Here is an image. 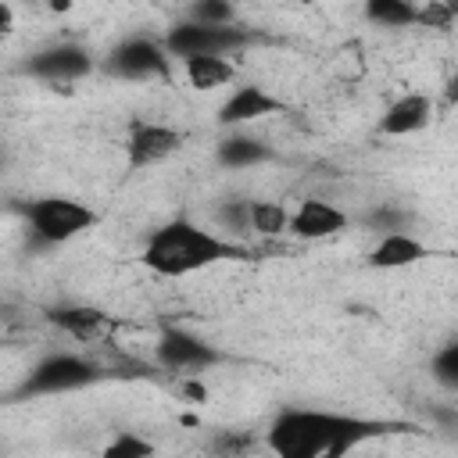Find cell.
<instances>
[{"label": "cell", "mask_w": 458, "mask_h": 458, "mask_svg": "<svg viewBox=\"0 0 458 458\" xmlns=\"http://www.w3.org/2000/svg\"><path fill=\"white\" fill-rule=\"evenodd\" d=\"M379 426L358 415L326 411V408H283L265 433V444L276 458H344Z\"/></svg>", "instance_id": "6da1fadb"}, {"label": "cell", "mask_w": 458, "mask_h": 458, "mask_svg": "<svg viewBox=\"0 0 458 458\" xmlns=\"http://www.w3.org/2000/svg\"><path fill=\"white\" fill-rule=\"evenodd\" d=\"M107 68L118 79L150 82V79H165L172 72V54H168L165 39L136 32V36H125L122 43H114V50L107 57Z\"/></svg>", "instance_id": "277c9868"}, {"label": "cell", "mask_w": 458, "mask_h": 458, "mask_svg": "<svg viewBox=\"0 0 458 458\" xmlns=\"http://www.w3.org/2000/svg\"><path fill=\"white\" fill-rule=\"evenodd\" d=\"M369 21L383 25V29H404V25H419V7L404 4V0H372L365 7Z\"/></svg>", "instance_id": "ac0fdd59"}, {"label": "cell", "mask_w": 458, "mask_h": 458, "mask_svg": "<svg viewBox=\"0 0 458 458\" xmlns=\"http://www.w3.org/2000/svg\"><path fill=\"white\" fill-rule=\"evenodd\" d=\"M433 114H437V100L429 93L411 89V93L394 97L383 107V114L376 122V132L386 136V140H408V136H419L433 122Z\"/></svg>", "instance_id": "30bf717a"}, {"label": "cell", "mask_w": 458, "mask_h": 458, "mask_svg": "<svg viewBox=\"0 0 458 458\" xmlns=\"http://www.w3.org/2000/svg\"><path fill=\"white\" fill-rule=\"evenodd\" d=\"M250 233L258 236L290 233V208L279 200H250Z\"/></svg>", "instance_id": "e0dca14e"}, {"label": "cell", "mask_w": 458, "mask_h": 458, "mask_svg": "<svg viewBox=\"0 0 458 458\" xmlns=\"http://www.w3.org/2000/svg\"><path fill=\"white\" fill-rule=\"evenodd\" d=\"M190 21H197V25H215V29H233V18H236V11L229 7V4H215V0H200V4H193L190 7V14H186Z\"/></svg>", "instance_id": "ffe728a7"}, {"label": "cell", "mask_w": 458, "mask_h": 458, "mask_svg": "<svg viewBox=\"0 0 458 458\" xmlns=\"http://www.w3.org/2000/svg\"><path fill=\"white\" fill-rule=\"evenodd\" d=\"M154 354L172 372H200V369H208V365L218 361V351L204 336H197L190 329H179V326H172V329H165L157 336Z\"/></svg>", "instance_id": "8fae6325"}, {"label": "cell", "mask_w": 458, "mask_h": 458, "mask_svg": "<svg viewBox=\"0 0 458 458\" xmlns=\"http://www.w3.org/2000/svg\"><path fill=\"white\" fill-rule=\"evenodd\" d=\"M347 225H351V215H347L340 204L326 200V197H301V200L290 208V236L308 240V243L333 240V236H340Z\"/></svg>", "instance_id": "ba28073f"}, {"label": "cell", "mask_w": 458, "mask_h": 458, "mask_svg": "<svg viewBox=\"0 0 458 458\" xmlns=\"http://www.w3.org/2000/svg\"><path fill=\"white\" fill-rule=\"evenodd\" d=\"M11 29H14V7L0 0V32H11Z\"/></svg>", "instance_id": "603a6c76"}, {"label": "cell", "mask_w": 458, "mask_h": 458, "mask_svg": "<svg viewBox=\"0 0 458 458\" xmlns=\"http://www.w3.org/2000/svg\"><path fill=\"white\" fill-rule=\"evenodd\" d=\"M97 369L82 358V354H72V351H57V354H47L43 361H36L25 376V390L29 394H68V390H79L86 383H93Z\"/></svg>", "instance_id": "8992f818"}, {"label": "cell", "mask_w": 458, "mask_h": 458, "mask_svg": "<svg viewBox=\"0 0 458 458\" xmlns=\"http://www.w3.org/2000/svg\"><path fill=\"white\" fill-rule=\"evenodd\" d=\"M240 258V243L193 218H168L143 240L140 261L161 279H190L222 261Z\"/></svg>", "instance_id": "7a4b0ae2"}, {"label": "cell", "mask_w": 458, "mask_h": 458, "mask_svg": "<svg viewBox=\"0 0 458 458\" xmlns=\"http://www.w3.org/2000/svg\"><path fill=\"white\" fill-rule=\"evenodd\" d=\"M89 68H93V57L79 43H54L29 57V72L43 82H75L89 75Z\"/></svg>", "instance_id": "7c38bea8"}, {"label": "cell", "mask_w": 458, "mask_h": 458, "mask_svg": "<svg viewBox=\"0 0 458 458\" xmlns=\"http://www.w3.org/2000/svg\"><path fill=\"white\" fill-rule=\"evenodd\" d=\"M215 157H218L222 168L240 172V168H254V165L268 161V157H272V147H268L261 136H250L247 129H236V132H229V136L218 143Z\"/></svg>", "instance_id": "2e32d148"}, {"label": "cell", "mask_w": 458, "mask_h": 458, "mask_svg": "<svg viewBox=\"0 0 458 458\" xmlns=\"http://www.w3.org/2000/svg\"><path fill=\"white\" fill-rule=\"evenodd\" d=\"M433 376L444 386H458V344H444L433 354Z\"/></svg>", "instance_id": "44dd1931"}, {"label": "cell", "mask_w": 458, "mask_h": 458, "mask_svg": "<svg viewBox=\"0 0 458 458\" xmlns=\"http://www.w3.org/2000/svg\"><path fill=\"white\" fill-rule=\"evenodd\" d=\"M182 147V132L168 122H136L125 136V165L129 172H147L165 165Z\"/></svg>", "instance_id": "52a82bcc"}, {"label": "cell", "mask_w": 458, "mask_h": 458, "mask_svg": "<svg viewBox=\"0 0 458 458\" xmlns=\"http://www.w3.org/2000/svg\"><path fill=\"white\" fill-rule=\"evenodd\" d=\"M283 107L286 104L279 97H272L265 86L243 82V86H233L225 93V100L218 104V125H225L229 132H236V129H247V125H254V122H261L268 114H279Z\"/></svg>", "instance_id": "9c48e42d"}, {"label": "cell", "mask_w": 458, "mask_h": 458, "mask_svg": "<svg viewBox=\"0 0 458 458\" xmlns=\"http://www.w3.org/2000/svg\"><path fill=\"white\" fill-rule=\"evenodd\" d=\"M182 75L193 89L200 93H215V89H229L236 82V64L225 54H208V57H190L182 61Z\"/></svg>", "instance_id": "9a60e30c"}, {"label": "cell", "mask_w": 458, "mask_h": 458, "mask_svg": "<svg viewBox=\"0 0 458 458\" xmlns=\"http://www.w3.org/2000/svg\"><path fill=\"white\" fill-rule=\"evenodd\" d=\"M100 222V215L86 204V200H75V197H36L25 204V229L32 240L47 243V247H57V243H68L82 233H89L93 225Z\"/></svg>", "instance_id": "3957f363"}, {"label": "cell", "mask_w": 458, "mask_h": 458, "mask_svg": "<svg viewBox=\"0 0 458 458\" xmlns=\"http://www.w3.org/2000/svg\"><path fill=\"white\" fill-rule=\"evenodd\" d=\"M150 454H154V444H150L143 433L122 429V433H114V437L107 440V447H104L100 458H150Z\"/></svg>", "instance_id": "d6986e66"}, {"label": "cell", "mask_w": 458, "mask_h": 458, "mask_svg": "<svg viewBox=\"0 0 458 458\" xmlns=\"http://www.w3.org/2000/svg\"><path fill=\"white\" fill-rule=\"evenodd\" d=\"M429 258V247L408 229H383L369 250V265L379 272H401Z\"/></svg>", "instance_id": "4fadbf2b"}, {"label": "cell", "mask_w": 458, "mask_h": 458, "mask_svg": "<svg viewBox=\"0 0 458 458\" xmlns=\"http://www.w3.org/2000/svg\"><path fill=\"white\" fill-rule=\"evenodd\" d=\"M54 326L64 333V336H72V340H79V344H93V340H100L107 329H111V318H107V311H100V308H93V304H64V308H54Z\"/></svg>", "instance_id": "5bb4252c"}, {"label": "cell", "mask_w": 458, "mask_h": 458, "mask_svg": "<svg viewBox=\"0 0 458 458\" xmlns=\"http://www.w3.org/2000/svg\"><path fill=\"white\" fill-rule=\"evenodd\" d=\"M165 47L172 57L190 61V57H208V54H225L233 57L243 47V32L240 29H215V25H197V21H179L172 25V32L165 36Z\"/></svg>", "instance_id": "5b68a950"}, {"label": "cell", "mask_w": 458, "mask_h": 458, "mask_svg": "<svg viewBox=\"0 0 458 458\" xmlns=\"http://www.w3.org/2000/svg\"><path fill=\"white\" fill-rule=\"evenodd\" d=\"M454 14H458V7H447V4H429V7H419V25H429V29H447Z\"/></svg>", "instance_id": "7402d4cb"}]
</instances>
